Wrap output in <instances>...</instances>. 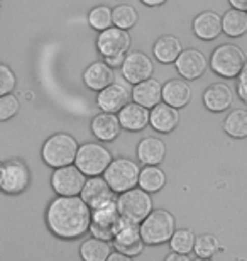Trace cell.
<instances>
[{"label":"cell","mask_w":247,"mask_h":261,"mask_svg":"<svg viewBox=\"0 0 247 261\" xmlns=\"http://www.w3.org/2000/svg\"><path fill=\"white\" fill-rule=\"evenodd\" d=\"M195 239L197 236L190 229H178V231L175 229V232H173V236L168 243H170L173 251L190 254L193 251V246H195Z\"/></svg>","instance_id":"obj_32"},{"label":"cell","mask_w":247,"mask_h":261,"mask_svg":"<svg viewBox=\"0 0 247 261\" xmlns=\"http://www.w3.org/2000/svg\"><path fill=\"white\" fill-rule=\"evenodd\" d=\"M244 51L235 44H220L213 49L208 60V66L215 75L222 78H237L245 65Z\"/></svg>","instance_id":"obj_4"},{"label":"cell","mask_w":247,"mask_h":261,"mask_svg":"<svg viewBox=\"0 0 247 261\" xmlns=\"http://www.w3.org/2000/svg\"><path fill=\"white\" fill-rule=\"evenodd\" d=\"M78 148L80 146L71 134L56 133L44 141L43 149H41V158L49 168H60V166L75 163Z\"/></svg>","instance_id":"obj_3"},{"label":"cell","mask_w":247,"mask_h":261,"mask_svg":"<svg viewBox=\"0 0 247 261\" xmlns=\"http://www.w3.org/2000/svg\"><path fill=\"white\" fill-rule=\"evenodd\" d=\"M112 160V153L105 146L98 143H85L76 151L75 165L87 176H97L103 175Z\"/></svg>","instance_id":"obj_8"},{"label":"cell","mask_w":247,"mask_h":261,"mask_svg":"<svg viewBox=\"0 0 247 261\" xmlns=\"http://www.w3.org/2000/svg\"><path fill=\"white\" fill-rule=\"evenodd\" d=\"M232 102H234V93L229 88V85H225L222 82L212 83L203 92V106L207 111L213 114L229 111L232 107Z\"/></svg>","instance_id":"obj_18"},{"label":"cell","mask_w":247,"mask_h":261,"mask_svg":"<svg viewBox=\"0 0 247 261\" xmlns=\"http://www.w3.org/2000/svg\"><path fill=\"white\" fill-rule=\"evenodd\" d=\"M166 261H190V256H188V254H183V253L173 251L166 256Z\"/></svg>","instance_id":"obj_38"},{"label":"cell","mask_w":247,"mask_h":261,"mask_svg":"<svg viewBox=\"0 0 247 261\" xmlns=\"http://www.w3.org/2000/svg\"><path fill=\"white\" fill-rule=\"evenodd\" d=\"M15 85H17V78H15L12 68L0 63V95L12 93L15 90Z\"/></svg>","instance_id":"obj_36"},{"label":"cell","mask_w":247,"mask_h":261,"mask_svg":"<svg viewBox=\"0 0 247 261\" xmlns=\"http://www.w3.org/2000/svg\"><path fill=\"white\" fill-rule=\"evenodd\" d=\"M144 5H148V7H157V5H162L166 4L168 0H141Z\"/></svg>","instance_id":"obj_42"},{"label":"cell","mask_w":247,"mask_h":261,"mask_svg":"<svg viewBox=\"0 0 247 261\" xmlns=\"http://www.w3.org/2000/svg\"><path fill=\"white\" fill-rule=\"evenodd\" d=\"M176 71L185 78V80H197L207 71L208 60L202 51L198 49H183L180 56L175 61Z\"/></svg>","instance_id":"obj_15"},{"label":"cell","mask_w":247,"mask_h":261,"mask_svg":"<svg viewBox=\"0 0 247 261\" xmlns=\"http://www.w3.org/2000/svg\"><path fill=\"white\" fill-rule=\"evenodd\" d=\"M0 166H2V161H0Z\"/></svg>","instance_id":"obj_44"},{"label":"cell","mask_w":247,"mask_h":261,"mask_svg":"<svg viewBox=\"0 0 247 261\" xmlns=\"http://www.w3.org/2000/svg\"><path fill=\"white\" fill-rule=\"evenodd\" d=\"M229 4L232 5L234 9H239V10H247V0H229Z\"/></svg>","instance_id":"obj_41"},{"label":"cell","mask_w":247,"mask_h":261,"mask_svg":"<svg viewBox=\"0 0 247 261\" xmlns=\"http://www.w3.org/2000/svg\"><path fill=\"white\" fill-rule=\"evenodd\" d=\"M87 181V175L76 165L54 168L51 175V187L58 195H80Z\"/></svg>","instance_id":"obj_12"},{"label":"cell","mask_w":247,"mask_h":261,"mask_svg":"<svg viewBox=\"0 0 247 261\" xmlns=\"http://www.w3.org/2000/svg\"><path fill=\"white\" fill-rule=\"evenodd\" d=\"M114 68L107 61H95L83 71V83L93 92H100L102 88L108 87L110 83H114Z\"/></svg>","instance_id":"obj_24"},{"label":"cell","mask_w":247,"mask_h":261,"mask_svg":"<svg viewBox=\"0 0 247 261\" xmlns=\"http://www.w3.org/2000/svg\"><path fill=\"white\" fill-rule=\"evenodd\" d=\"M220 243L213 234H202L195 239V246H193V253L200 259H210L215 253L218 251Z\"/></svg>","instance_id":"obj_33"},{"label":"cell","mask_w":247,"mask_h":261,"mask_svg":"<svg viewBox=\"0 0 247 261\" xmlns=\"http://www.w3.org/2000/svg\"><path fill=\"white\" fill-rule=\"evenodd\" d=\"M138 185L149 194H157L166 185V175L157 165H146L139 171Z\"/></svg>","instance_id":"obj_28"},{"label":"cell","mask_w":247,"mask_h":261,"mask_svg":"<svg viewBox=\"0 0 247 261\" xmlns=\"http://www.w3.org/2000/svg\"><path fill=\"white\" fill-rule=\"evenodd\" d=\"M120 221H122V216H120L117 208V200L98 208H92L90 232L95 238L105 239V241H112L115 231L120 226Z\"/></svg>","instance_id":"obj_9"},{"label":"cell","mask_w":247,"mask_h":261,"mask_svg":"<svg viewBox=\"0 0 247 261\" xmlns=\"http://www.w3.org/2000/svg\"><path fill=\"white\" fill-rule=\"evenodd\" d=\"M120 71H122V76L125 80L135 85V83L148 80V78L152 76L154 63H152L149 56L144 55L143 51H132V53H129L124 58Z\"/></svg>","instance_id":"obj_14"},{"label":"cell","mask_w":247,"mask_h":261,"mask_svg":"<svg viewBox=\"0 0 247 261\" xmlns=\"http://www.w3.org/2000/svg\"><path fill=\"white\" fill-rule=\"evenodd\" d=\"M180 109L170 106L166 102H159L149 111V126L162 134L173 133L180 124Z\"/></svg>","instance_id":"obj_16"},{"label":"cell","mask_w":247,"mask_h":261,"mask_svg":"<svg viewBox=\"0 0 247 261\" xmlns=\"http://www.w3.org/2000/svg\"><path fill=\"white\" fill-rule=\"evenodd\" d=\"M225 134L234 139H245L247 138V111L244 109H235L229 112L224 121Z\"/></svg>","instance_id":"obj_30"},{"label":"cell","mask_w":247,"mask_h":261,"mask_svg":"<svg viewBox=\"0 0 247 261\" xmlns=\"http://www.w3.org/2000/svg\"><path fill=\"white\" fill-rule=\"evenodd\" d=\"M237 95L239 98L242 102L247 103V61H245V65L242 68V71L239 73V76H237Z\"/></svg>","instance_id":"obj_37"},{"label":"cell","mask_w":247,"mask_h":261,"mask_svg":"<svg viewBox=\"0 0 247 261\" xmlns=\"http://www.w3.org/2000/svg\"><path fill=\"white\" fill-rule=\"evenodd\" d=\"M88 24L92 29L103 31L112 25V9L107 5H97L88 12Z\"/></svg>","instance_id":"obj_34"},{"label":"cell","mask_w":247,"mask_h":261,"mask_svg":"<svg viewBox=\"0 0 247 261\" xmlns=\"http://www.w3.org/2000/svg\"><path fill=\"white\" fill-rule=\"evenodd\" d=\"M97 51L103 58L112 56H125L130 49V34L125 29H120L117 25L98 31L97 36Z\"/></svg>","instance_id":"obj_11"},{"label":"cell","mask_w":247,"mask_h":261,"mask_svg":"<svg viewBox=\"0 0 247 261\" xmlns=\"http://www.w3.org/2000/svg\"><path fill=\"white\" fill-rule=\"evenodd\" d=\"M193 34L202 41H213L222 34V15L213 10H205L193 19Z\"/></svg>","instance_id":"obj_20"},{"label":"cell","mask_w":247,"mask_h":261,"mask_svg":"<svg viewBox=\"0 0 247 261\" xmlns=\"http://www.w3.org/2000/svg\"><path fill=\"white\" fill-rule=\"evenodd\" d=\"M92 221V208L80 195H58L46 208V226L60 239L81 238Z\"/></svg>","instance_id":"obj_1"},{"label":"cell","mask_w":247,"mask_h":261,"mask_svg":"<svg viewBox=\"0 0 247 261\" xmlns=\"http://www.w3.org/2000/svg\"><path fill=\"white\" fill-rule=\"evenodd\" d=\"M110 243H112L114 249L127 254L129 258L139 256L144 249V241H143V238H141L139 224L127 221V219H124V217H122V221H120V226L117 231H115Z\"/></svg>","instance_id":"obj_10"},{"label":"cell","mask_w":247,"mask_h":261,"mask_svg":"<svg viewBox=\"0 0 247 261\" xmlns=\"http://www.w3.org/2000/svg\"><path fill=\"white\" fill-rule=\"evenodd\" d=\"M124 58L125 56H112V58H105V61H107L112 68H117V66H122Z\"/></svg>","instance_id":"obj_40"},{"label":"cell","mask_w":247,"mask_h":261,"mask_svg":"<svg viewBox=\"0 0 247 261\" xmlns=\"http://www.w3.org/2000/svg\"><path fill=\"white\" fill-rule=\"evenodd\" d=\"M110 248H112V243L110 241H105V239L93 236L81 243L80 256L85 261H105L108 259V254L112 253Z\"/></svg>","instance_id":"obj_29"},{"label":"cell","mask_w":247,"mask_h":261,"mask_svg":"<svg viewBox=\"0 0 247 261\" xmlns=\"http://www.w3.org/2000/svg\"><path fill=\"white\" fill-rule=\"evenodd\" d=\"M181 51H183L181 41L178 39L176 36H171V34L161 36L154 43V46H152V55H154V58L162 65L175 63Z\"/></svg>","instance_id":"obj_26"},{"label":"cell","mask_w":247,"mask_h":261,"mask_svg":"<svg viewBox=\"0 0 247 261\" xmlns=\"http://www.w3.org/2000/svg\"><path fill=\"white\" fill-rule=\"evenodd\" d=\"M0 7H2V0H0Z\"/></svg>","instance_id":"obj_43"},{"label":"cell","mask_w":247,"mask_h":261,"mask_svg":"<svg viewBox=\"0 0 247 261\" xmlns=\"http://www.w3.org/2000/svg\"><path fill=\"white\" fill-rule=\"evenodd\" d=\"M31 170L22 160L12 158L0 166V190L7 195H20L29 189Z\"/></svg>","instance_id":"obj_7"},{"label":"cell","mask_w":247,"mask_h":261,"mask_svg":"<svg viewBox=\"0 0 247 261\" xmlns=\"http://www.w3.org/2000/svg\"><path fill=\"white\" fill-rule=\"evenodd\" d=\"M20 111V102L19 98L12 95V93H5L0 95V122L10 121L15 117Z\"/></svg>","instance_id":"obj_35"},{"label":"cell","mask_w":247,"mask_h":261,"mask_svg":"<svg viewBox=\"0 0 247 261\" xmlns=\"http://www.w3.org/2000/svg\"><path fill=\"white\" fill-rule=\"evenodd\" d=\"M117 208L124 219L141 224L152 211L151 194L143 190L141 187L139 189L134 187L130 190H125L117 197Z\"/></svg>","instance_id":"obj_6"},{"label":"cell","mask_w":247,"mask_h":261,"mask_svg":"<svg viewBox=\"0 0 247 261\" xmlns=\"http://www.w3.org/2000/svg\"><path fill=\"white\" fill-rule=\"evenodd\" d=\"M139 171L141 168L138 166L134 160L129 158H115L110 161L107 170L103 171V178L107 180L115 194H122L125 190H130L134 187H138L139 180Z\"/></svg>","instance_id":"obj_5"},{"label":"cell","mask_w":247,"mask_h":261,"mask_svg":"<svg viewBox=\"0 0 247 261\" xmlns=\"http://www.w3.org/2000/svg\"><path fill=\"white\" fill-rule=\"evenodd\" d=\"M138 161L141 165H161L166 158V144L164 141L156 138V136H148L141 139L135 148Z\"/></svg>","instance_id":"obj_22"},{"label":"cell","mask_w":247,"mask_h":261,"mask_svg":"<svg viewBox=\"0 0 247 261\" xmlns=\"http://www.w3.org/2000/svg\"><path fill=\"white\" fill-rule=\"evenodd\" d=\"M191 85L185 78H173L162 85V102L170 103L176 109L186 107L191 100Z\"/></svg>","instance_id":"obj_23"},{"label":"cell","mask_w":247,"mask_h":261,"mask_svg":"<svg viewBox=\"0 0 247 261\" xmlns=\"http://www.w3.org/2000/svg\"><path fill=\"white\" fill-rule=\"evenodd\" d=\"M129 100H130L129 90L124 85H119V83H110L108 87L102 88L97 93V107L102 112L117 114Z\"/></svg>","instance_id":"obj_19"},{"label":"cell","mask_w":247,"mask_h":261,"mask_svg":"<svg viewBox=\"0 0 247 261\" xmlns=\"http://www.w3.org/2000/svg\"><path fill=\"white\" fill-rule=\"evenodd\" d=\"M132 100L141 103L146 109H151L157 106L162 100V85L154 78H148L139 83H135L132 88Z\"/></svg>","instance_id":"obj_25"},{"label":"cell","mask_w":247,"mask_h":261,"mask_svg":"<svg viewBox=\"0 0 247 261\" xmlns=\"http://www.w3.org/2000/svg\"><path fill=\"white\" fill-rule=\"evenodd\" d=\"M117 117L122 129L130 130V133H139L149 126V109L134 100L125 103L117 112Z\"/></svg>","instance_id":"obj_17"},{"label":"cell","mask_w":247,"mask_h":261,"mask_svg":"<svg viewBox=\"0 0 247 261\" xmlns=\"http://www.w3.org/2000/svg\"><path fill=\"white\" fill-rule=\"evenodd\" d=\"M175 216L164 208H156L148 214V217L139 224L141 238L148 246H159L170 241L175 232Z\"/></svg>","instance_id":"obj_2"},{"label":"cell","mask_w":247,"mask_h":261,"mask_svg":"<svg viewBox=\"0 0 247 261\" xmlns=\"http://www.w3.org/2000/svg\"><path fill=\"white\" fill-rule=\"evenodd\" d=\"M108 261H130V258L127 256V254H124V253H120L115 249L114 253L108 254Z\"/></svg>","instance_id":"obj_39"},{"label":"cell","mask_w":247,"mask_h":261,"mask_svg":"<svg viewBox=\"0 0 247 261\" xmlns=\"http://www.w3.org/2000/svg\"><path fill=\"white\" fill-rule=\"evenodd\" d=\"M80 197L87 202L90 208H98L102 205H107L110 202H115V192L110 189L107 180L102 178L100 175L97 176H87V181L80 192Z\"/></svg>","instance_id":"obj_13"},{"label":"cell","mask_w":247,"mask_h":261,"mask_svg":"<svg viewBox=\"0 0 247 261\" xmlns=\"http://www.w3.org/2000/svg\"><path fill=\"white\" fill-rule=\"evenodd\" d=\"M139 14L132 5H117L115 9H112V24L117 25L120 29H132L135 24H138Z\"/></svg>","instance_id":"obj_31"},{"label":"cell","mask_w":247,"mask_h":261,"mask_svg":"<svg viewBox=\"0 0 247 261\" xmlns=\"http://www.w3.org/2000/svg\"><path fill=\"white\" fill-rule=\"evenodd\" d=\"M222 33L229 38H240L247 33V10L230 9L222 15Z\"/></svg>","instance_id":"obj_27"},{"label":"cell","mask_w":247,"mask_h":261,"mask_svg":"<svg viewBox=\"0 0 247 261\" xmlns=\"http://www.w3.org/2000/svg\"><path fill=\"white\" fill-rule=\"evenodd\" d=\"M90 129H92V134L95 136L98 141H102V143H112V141L119 138L122 126H120V122H119L117 114L102 112L92 119Z\"/></svg>","instance_id":"obj_21"}]
</instances>
